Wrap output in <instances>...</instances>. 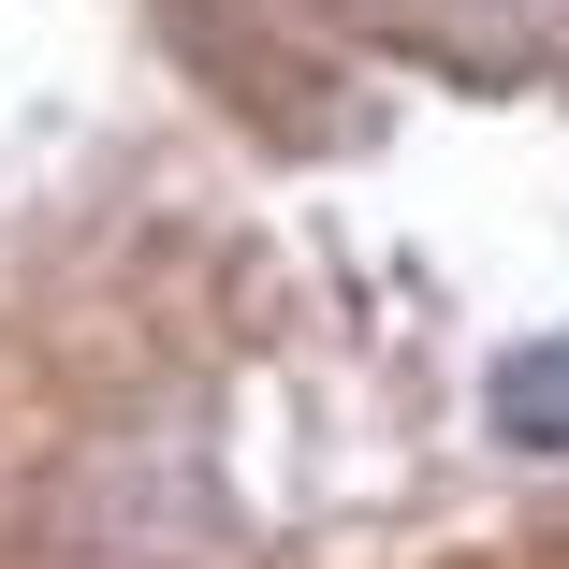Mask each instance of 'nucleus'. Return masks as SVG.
Returning <instances> with one entry per match:
<instances>
[{"label": "nucleus", "mask_w": 569, "mask_h": 569, "mask_svg": "<svg viewBox=\"0 0 569 569\" xmlns=\"http://www.w3.org/2000/svg\"><path fill=\"white\" fill-rule=\"evenodd\" d=\"M497 438L511 452H569V336H526L497 366Z\"/></svg>", "instance_id": "nucleus-1"}]
</instances>
